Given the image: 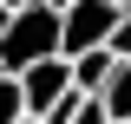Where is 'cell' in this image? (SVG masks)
Instances as JSON below:
<instances>
[{
	"instance_id": "obj_12",
	"label": "cell",
	"mask_w": 131,
	"mask_h": 124,
	"mask_svg": "<svg viewBox=\"0 0 131 124\" xmlns=\"http://www.w3.org/2000/svg\"><path fill=\"white\" fill-rule=\"evenodd\" d=\"M26 124H33V118H26Z\"/></svg>"
},
{
	"instance_id": "obj_3",
	"label": "cell",
	"mask_w": 131,
	"mask_h": 124,
	"mask_svg": "<svg viewBox=\"0 0 131 124\" xmlns=\"http://www.w3.org/2000/svg\"><path fill=\"white\" fill-rule=\"evenodd\" d=\"M20 92H26V118H52V111L72 98V65L66 59H46V65H33V72H20Z\"/></svg>"
},
{
	"instance_id": "obj_11",
	"label": "cell",
	"mask_w": 131,
	"mask_h": 124,
	"mask_svg": "<svg viewBox=\"0 0 131 124\" xmlns=\"http://www.w3.org/2000/svg\"><path fill=\"white\" fill-rule=\"evenodd\" d=\"M0 78H7V65H0Z\"/></svg>"
},
{
	"instance_id": "obj_6",
	"label": "cell",
	"mask_w": 131,
	"mask_h": 124,
	"mask_svg": "<svg viewBox=\"0 0 131 124\" xmlns=\"http://www.w3.org/2000/svg\"><path fill=\"white\" fill-rule=\"evenodd\" d=\"M0 124H26V92H20L13 72L0 78Z\"/></svg>"
},
{
	"instance_id": "obj_9",
	"label": "cell",
	"mask_w": 131,
	"mask_h": 124,
	"mask_svg": "<svg viewBox=\"0 0 131 124\" xmlns=\"http://www.w3.org/2000/svg\"><path fill=\"white\" fill-rule=\"evenodd\" d=\"M0 7H7V13H26V7H39V0H0Z\"/></svg>"
},
{
	"instance_id": "obj_7",
	"label": "cell",
	"mask_w": 131,
	"mask_h": 124,
	"mask_svg": "<svg viewBox=\"0 0 131 124\" xmlns=\"http://www.w3.org/2000/svg\"><path fill=\"white\" fill-rule=\"evenodd\" d=\"M72 124H112V111L98 105V98H85V105H79V111H72Z\"/></svg>"
},
{
	"instance_id": "obj_1",
	"label": "cell",
	"mask_w": 131,
	"mask_h": 124,
	"mask_svg": "<svg viewBox=\"0 0 131 124\" xmlns=\"http://www.w3.org/2000/svg\"><path fill=\"white\" fill-rule=\"evenodd\" d=\"M59 59V7L52 0H39V7H26V13H13V26L0 33V65L7 72H33V65Z\"/></svg>"
},
{
	"instance_id": "obj_8",
	"label": "cell",
	"mask_w": 131,
	"mask_h": 124,
	"mask_svg": "<svg viewBox=\"0 0 131 124\" xmlns=\"http://www.w3.org/2000/svg\"><path fill=\"white\" fill-rule=\"evenodd\" d=\"M112 52H118V59H131V13L118 20V33H112Z\"/></svg>"
},
{
	"instance_id": "obj_2",
	"label": "cell",
	"mask_w": 131,
	"mask_h": 124,
	"mask_svg": "<svg viewBox=\"0 0 131 124\" xmlns=\"http://www.w3.org/2000/svg\"><path fill=\"white\" fill-rule=\"evenodd\" d=\"M118 7L112 0H72V7H59V59H85V52H105L118 33Z\"/></svg>"
},
{
	"instance_id": "obj_10",
	"label": "cell",
	"mask_w": 131,
	"mask_h": 124,
	"mask_svg": "<svg viewBox=\"0 0 131 124\" xmlns=\"http://www.w3.org/2000/svg\"><path fill=\"white\" fill-rule=\"evenodd\" d=\"M112 7H118V13H131V0H112Z\"/></svg>"
},
{
	"instance_id": "obj_4",
	"label": "cell",
	"mask_w": 131,
	"mask_h": 124,
	"mask_svg": "<svg viewBox=\"0 0 131 124\" xmlns=\"http://www.w3.org/2000/svg\"><path fill=\"white\" fill-rule=\"evenodd\" d=\"M66 65H72V92L79 98H105V85L118 72V52L105 46V52H85V59H66Z\"/></svg>"
},
{
	"instance_id": "obj_5",
	"label": "cell",
	"mask_w": 131,
	"mask_h": 124,
	"mask_svg": "<svg viewBox=\"0 0 131 124\" xmlns=\"http://www.w3.org/2000/svg\"><path fill=\"white\" fill-rule=\"evenodd\" d=\"M98 105L112 111V124H131V59H118V72H112V85H105Z\"/></svg>"
}]
</instances>
